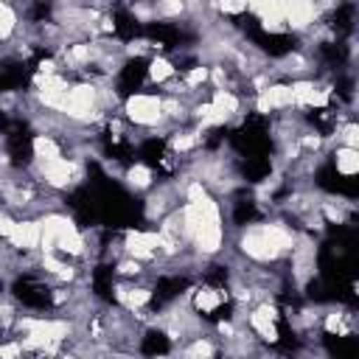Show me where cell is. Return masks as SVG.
Returning <instances> with one entry per match:
<instances>
[{
  "label": "cell",
  "mask_w": 359,
  "mask_h": 359,
  "mask_svg": "<svg viewBox=\"0 0 359 359\" xmlns=\"http://www.w3.org/2000/svg\"><path fill=\"white\" fill-rule=\"evenodd\" d=\"M297 233L283 219H258L236 227V255L252 266H278L289 258Z\"/></svg>",
  "instance_id": "cell-1"
},
{
  "label": "cell",
  "mask_w": 359,
  "mask_h": 359,
  "mask_svg": "<svg viewBox=\"0 0 359 359\" xmlns=\"http://www.w3.org/2000/svg\"><path fill=\"white\" fill-rule=\"evenodd\" d=\"M126 126H135L137 132H146V135H157L163 132V137L171 132L165 126V118H163V95L160 93H146V90H137V93H129L123 95L121 101V112Z\"/></svg>",
  "instance_id": "cell-2"
},
{
  "label": "cell",
  "mask_w": 359,
  "mask_h": 359,
  "mask_svg": "<svg viewBox=\"0 0 359 359\" xmlns=\"http://www.w3.org/2000/svg\"><path fill=\"white\" fill-rule=\"evenodd\" d=\"M283 8V25L286 34H309L314 25H320L325 20V14L331 11V6L323 3H309V0H292V3H280Z\"/></svg>",
  "instance_id": "cell-3"
},
{
  "label": "cell",
  "mask_w": 359,
  "mask_h": 359,
  "mask_svg": "<svg viewBox=\"0 0 359 359\" xmlns=\"http://www.w3.org/2000/svg\"><path fill=\"white\" fill-rule=\"evenodd\" d=\"M213 337H216V334H205V331H202V334H196V337L180 342L174 359H216L219 351H222V342L213 339Z\"/></svg>",
  "instance_id": "cell-4"
},
{
  "label": "cell",
  "mask_w": 359,
  "mask_h": 359,
  "mask_svg": "<svg viewBox=\"0 0 359 359\" xmlns=\"http://www.w3.org/2000/svg\"><path fill=\"white\" fill-rule=\"evenodd\" d=\"M180 76V67H177V62L171 59V56H165V53H154L149 62H146V79H143V84H154V87H165L171 79H177Z\"/></svg>",
  "instance_id": "cell-5"
},
{
  "label": "cell",
  "mask_w": 359,
  "mask_h": 359,
  "mask_svg": "<svg viewBox=\"0 0 359 359\" xmlns=\"http://www.w3.org/2000/svg\"><path fill=\"white\" fill-rule=\"evenodd\" d=\"M121 180H123V185H126L129 191H135V194H149V191L157 185V177H154L151 165H149V163H143V160L129 163V165L123 168Z\"/></svg>",
  "instance_id": "cell-6"
},
{
  "label": "cell",
  "mask_w": 359,
  "mask_h": 359,
  "mask_svg": "<svg viewBox=\"0 0 359 359\" xmlns=\"http://www.w3.org/2000/svg\"><path fill=\"white\" fill-rule=\"evenodd\" d=\"M22 28V20H20V8L11 6V3H3L0 0V45L11 48V42L17 39Z\"/></svg>",
  "instance_id": "cell-7"
},
{
  "label": "cell",
  "mask_w": 359,
  "mask_h": 359,
  "mask_svg": "<svg viewBox=\"0 0 359 359\" xmlns=\"http://www.w3.org/2000/svg\"><path fill=\"white\" fill-rule=\"evenodd\" d=\"M331 163L337 168L339 177L353 180L359 174V149H348V146H331Z\"/></svg>",
  "instance_id": "cell-8"
}]
</instances>
